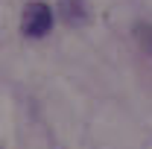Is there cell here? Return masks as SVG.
Wrapping results in <instances>:
<instances>
[{
	"instance_id": "1",
	"label": "cell",
	"mask_w": 152,
	"mask_h": 149,
	"mask_svg": "<svg viewBox=\"0 0 152 149\" xmlns=\"http://www.w3.org/2000/svg\"><path fill=\"white\" fill-rule=\"evenodd\" d=\"M50 26H53V9H50L47 3H29V6L23 9V20H20L23 35L41 38V35L50 32Z\"/></svg>"
},
{
	"instance_id": "2",
	"label": "cell",
	"mask_w": 152,
	"mask_h": 149,
	"mask_svg": "<svg viewBox=\"0 0 152 149\" xmlns=\"http://www.w3.org/2000/svg\"><path fill=\"white\" fill-rule=\"evenodd\" d=\"M58 12H61V18L67 20L70 26H76V23H85V20H88L85 0H58Z\"/></svg>"
},
{
	"instance_id": "3",
	"label": "cell",
	"mask_w": 152,
	"mask_h": 149,
	"mask_svg": "<svg viewBox=\"0 0 152 149\" xmlns=\"http://www.w3.org/2000/svg\"><path fill=\"white\" fill-rule=\"evenodd\" d=\"M137 41H140V47H143L146 53H152V23L137 26Z\"/></svg>"
}]
</instances>
